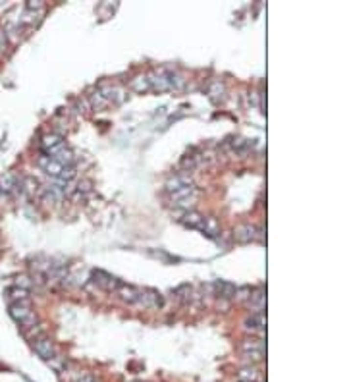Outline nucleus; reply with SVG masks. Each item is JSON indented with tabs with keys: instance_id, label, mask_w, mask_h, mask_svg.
<instances>
[{
	"instance_id": "f257e3e1",
	"label": "nucleus",
	"mask_w": 347,
	"mask_h": 382,
	"mask_svg": "<svg viewBox=\"0 0 347 382\" xmlns=\"http://www.w3.org/2000/svg\"><path fill=\"white\" fill-rule=\"evenodd\" d=\"M8 311H10V317L14 318L16 322H20L23 328H33L37 324V315L31 309V301L29 299L10 303Z\"/></svg>"
},
{
	"instance_id": "f03ea898",
	"label": "nucleus",
	"mask_w": 347,
	"mask_h": 382,
	"mask_svg": "<svg viewBox=\"0 0 347 382\" xmlns=\"http://www.w3.org/2000/svg\"><path fill=\"white\" fill-rule=\"evenodd\" d=\"M197 197H199V191H197V188L193 184L187 186V188H182V190L170 193L172 205L174 207H180V209H185V211H189V207L197 201Z\"/></svg>"
},
{
	"instance_id": "7ed1b4c3",
	"label": "nucleus",
	"mask_w": 347,
	"mask_h": 382,
	"mask_svg": "<svg viewBox=\"0 0 347 382\" xmlns=\"http://www.w3.org/2000/svg\"><path fill=\"white\" fill-rule=\"evenodd\" d=\"M235 239L241 243H249V241H260L262 239V228L254 226V224H241L235 228Z\"/></svg>"
},
{
	"instance_id": "20e7f679",
	"label": "nucleus",
	"mask_w": 347,
	"mask_h": 382,
	"mask_svg": "<svg viewBox=\"0 0 347 382\" xmlns=\"http://www.w3.org/2000/svg\"><path fill=\"white\" fill-rule=\"evenodd\" d=\"M93 282H95L96 286L102 287V289L114 291V293H116L118 287L122 286V282H120L118 278H114L112 274H108V272H104V270H93Z\"/></svg>"
},
{
	"instance_id": "39448f33",
	"label": "nucleus",
	"mask_w": 347,
	"mask_h": 382,
	"mask_svg": "<svg viewBox=\"0 0 347 382\" xmlns=\"http://www.w3.org/2000/svg\"><path fill=\"white\" fill-rule=\"evenodd\" d=\"M33 350H35V353H37L41 359H45V361H50V359H54V357H56L54 344H52L48 338H45V336H41V338L33 340Z\"/></svg>"
},
{
	"instance_id": "423d86ee",
	"label": "nucleus",
	"mask_w": 347,
	"mask_h": 382,
	"mask_svg": "<svg viewBox=\"0 0 347 382\" xmlns=\"http://www.w3.org/2000/svg\"><path fill=\"white\" fill-rule=\"evenodd\" d=\"M37 164H39V168H41L45 174H48V176H52V178H56V180H60L64 168H66V166L58 164L56 160H52L50 157H46V155H41V157L37 159Z\"/></svg>"
},
{
	"instance_id": "0eeeda50",
	"label": "nucleus",
	"mask_w": 347,
	"mask_h": 382,
	"mask_svg": "<svg viewBox=\"0 0 347 382\" xmlns=\"http://www.w3.org/2000/svg\"><path fill=\"white\" fill-rule=\"evenodd\" d=\"M170 72H164V70H158V72H153L147 81H149V87L155 89V91H170V77H168Z\"/></svg>"
},
{
	"instance_id": "6e6552de",
	"label": "nucleus",
	"mask_w": 347,
	"mask_h": 382,
	"mask_svg": "<svg viewBox=\"0 0 347 382\" xmlns=\"http://www.w3.org/2000/svg\"><path fill=\"white\" fill-rule=\"evenodd\" d=\"M41 147H43V151H45V155L46 157H52L56 151H60L64 147V141L60 135H56V133H48V135H45L43 137V141H41Z\"/></svg>"
},
{
	"instance_id": "1a4fd4ad",
	"label": "nucleus",
	"mask_w": 347,
	"mask_h": 382,
	"mask_svg": "<svg viewBox=\"0 0 347 382\" xmlns=\"http://www.w3.org/2000/svg\"><path fill=\"white\" fill-rule=\"evenodd\" d=\"M116 293H118V297L122 299V301H126L129 305H139V301H141V289H137V287L133 286H127V284H122V286L116 289Z\"/></svg>"
},
{
	"instance_id": "9d476101",
	"label": "nucleus",
	"mask_w": 347,
	"mask_h": 382,
	"mask_svg": "<svg viewBox=\"0 0 347 382\" xmlns=\"http://www.w3.org/2000/svg\"><path fill=\"white\" fill-rule=\"evenodd\" d=\"M247 307L251 309L253 313H262V309H264V291H262V287H256V289L249 291Z\"/></svg>"
},
{
	"instance_id": "9b49d317",
	"label": "nucleus",
	"mask_w": 347,
	"mask_h": 382,
	"mask_svg": "<svg viewBox=\"0 0 347 382\" xmlns=\"http://www.w3.org/2000/svg\"><path fill=\"white\" fill-rule=\"evenodd\" d=\"M212 287H214V293L218 297H224V299L235 297V291H237V286H233L231 282H226V280H216L212 284Z\"/></svg>"
},
{
	"instance_id": "f8f14e48",
	"label": "nucleus",
	"mask_w": 347,
	"mask_h": 382,
	"mask_svg": "<svg viewBox=\"0 0 347 382\" xmlns=\"http://www.w3.org/2000/svg\"><path fill=\"white\" fill-rule=\"evenodd\" d=\"M191 186V178L187 174H176L174 178H170L166 182V191L168 193H174V191L182 190V188H187Z\"/></svg>"
},
{
	"instance_id": "ddd939ff",
	"label": "nucleus",
	"mask_w": 347,
	"mask_h": 382,
	"mask_svg": "<svg viewBox=\"0 0 347 382\" xmlns=\"http://www.w3.org/2000/svg\"><path fill=\"white\" fill-rule=\"evenodd\" d=\"M243 326H245V330H249V332H262L264 315H262V313H251L249 317L243 320Z\"/></svg>"
},
{
	"instance_id": "4468645a",
	"label": "nucleus",
	"mask_w": 347,
	"mask_h": 382,
	"mask_svg": "<svg viewBox=\"0 0 347 382\" xmlns=\"http://www.w3.org/2000/svg\"><path fill=\"white\" fill-rule=\"evenodd\" d=\"M50 159L56 160V162H58V164H62V166H73V164H75V155H73V151H71V149H68L66 145H64L60 151H56Z\"/></svg>"
},
{
	"instance_id": "2eb2a0df",
	"label": "nucleus",
	"mask_w": 347,
	"mask_h": 382,
	"mask_svg": "<svg viewBox=\"0 0 347 382\" xmlns=\"http://www.w3.org/2000/svg\"><path fill=\"white\" fill-rule=\"evenodd\" d=\"M182 222L185 224V226H189V228H197V230H201V228H203V224H205V216H203L201 213H197V211H185V213H184Z\"/></svg>"
},
{
	"instance_id": "dca6fc26",
	"label": "nucleus",
	"mask_w": 347,
	"mask_h": 382,
	"mask_svg": "<svg viewBox=\"0 0 347 382\" xmlns=\"http://www.w3.org/2000/svg\"><path fill=\"white\" fill-rule=\"evenodd\" d=\"M239 348L243 353H264V344L260 338H247L241 342Z\"/></svg>"
},
{
	"instance_id": "f3484780",
	"label": "nucleus",
	"mask_w": 347,
	"mask_h": 382,
	"mask_svg": "<svg viewBox=\"0 0 347 382\" xmlns=\"http://www.w3.org/2000/svg\"><path fill=\"white\" fill-rule=\"evenodd\" d=\"M201 232L205 234V236H208V238H216L218 234H220V224L216 218H205V224H203V228H201Z\"/></svg>"
},
{
	"instance_id": "a211bd4d",
	"label": "nucleus",
	"mask_w": 347,
	"mask_h": 382,
	"mask_svg": "<svg viewBox=\"0 0 347 382\" xmlns=\"http://www.w3.org/2000/svg\"><path fill=\"white\" fill-rule=\"evenodd\" d=\"M237 382H258V371L254 367H245L239 371Z\"/></svg>"
},
{
	"instance_id": "6ab92c4d",
	"label": "nucleus",
	"mask_w": 347,
	"mask_h": 382,
	"mask_svg": "<svg viewBox=\"0 0 347 382\" xmlns=\"http://www.w3.org/2000/svg\"><path fill=\"white\" fill-rule=\"evenodd\" d=\"M8 297H10V301L14 303V301H23V299H29V291L27 289H22V287L14 286L8 289Z\"/></svg>"
},
{
	"instance_id": "aec40b11",
	"label": "nucleus",
	"mask_w": 347,
	"mask_h": 382,
	"mask_svg": "<svg viewBox=\"0 0 347 382\" xmlns=\"http://www.w3.org/2000/svg\"><path fill=\"white\" fill-rule=\"evenodd\" d=\"M224 83H220V81H212L210 83V87H208V95H210V98L212 100H222L224 98Z\"/></svg>"
},
{
	"instance_id": "412c9836",
	"label": "nucleus",
	"mask_w": 347,
	"mask_h": 382,
	"mask_svg": "<svg viewBox=\"0 0 347 382\" xmlns=\"http://www.w3.org/2000/svg\"><path fill=\"white\" fill-rule=\"evenodd\" d=\"M131 87H133L137 93H143V91L151 89V87H149V81H147V77H135V79L131 81Z\"/></svg>"
},
{
	"instance_id": "4be33fe9",
	"label": "nucleus",
	"mask_w": 347,
	"mask_h": 382,
	"mask_svg": "<svg viewBox=\"0 0 347 382\" xmlns=\"http://www.w3.org/2000/svg\"><path fill=\"white\" fill-rule=\"evenodd\" d=\"M189 293H191V286H189V284H184V286L176 287V291H174V295H176L180 301H185V299H189Z\"/></svg>"
},
{
	"instance_id": "5701e85b",
	"label": "nucleus",
	"mask_w": 347,
	"mask_h": 382,
	"mask_svg": "<svg viewBox=\"0 0 347 382\" xmlns=\"http://www.w3.org/2000/svg\"><path fill=\"white\" fill-rule=\"evenodd\" d=\"M16 286L29 291V287H31V278H29V276H18V280H16Z\"/></svg>"
},
{
	"instance_id": "b1692460",
	"label": "nucleus",
	"mask_w": 347,
	"mask_h": 382,
	"mask_svg": "<svg viewBox=\"0 0 347 382\" xmlns=\"http://www.w3.org/2000/svg\"><path fill=\"white\" fill-rule=\"evenodd\" d=\"M6 45H8V41H6V31H0V52L6 48Z\"/></svg>"
},
{
	"instance_id": "393cba45",
	"label": "nucleus",
	"mask_w": 347,
	"mask_h": 382,
	"mask_svg": "<svg viewBox=\"0 0 347 382\" xmlns=\"http://www.w3.org/2000/svg\"><path fill=\"white\" fill-rule=\"evenodd\" d=\"M77 382H96V381L93 375H81V377L77 379Z\"/></svg>"
}]
</instances>
